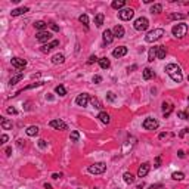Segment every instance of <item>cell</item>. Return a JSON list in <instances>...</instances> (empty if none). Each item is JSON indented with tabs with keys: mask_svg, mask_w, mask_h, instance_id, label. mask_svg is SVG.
I'll list each match as a JSON object with an SVG mask.
<instances>
[{
	"mask_svg": "<svg viewBox=\"0 0 189 189\" xmlns=\"http://www.w3.org/2000/svg\"><path fill=\"white\" fill-rule=\"evenodd\" d=\"M177 117L182 118V120H186V115H185V111H179L177 112Z\"/></svg>",
	"mask_w": 189,
	"mask_h": 189,
	"instance_id": "ee69618b",
	"label": "cell"
},
{
	"mask_svg": "<svg viewBox=\"0 0 189 189\" xmlns=\"http://www.w3.org/2000/svg\"><path fill=\"white\" fill-rule=\"evenodd\" d=\"M90 103H92V105H93V108H96V109H102V108H103L102 102H101L98 98H90Z\"/></svg>",
	"mask_w": 189,
	"mask_h": 189,
	"instance_id": "f1b7e54d",
	"label": "cell"
},
{
	"mask_svg": "<svg viewBox=\"0 0 189 189\" xmlns=\"http://www.w3.org/2000/svg\"><path fill=\"white\" fill-rule=\"evenodd\" d=\"M167 55V49L164 46H157V59H164Z\"/></svg>",
	"mask_w": 189,
	"mask_h": 189,
	"instance_id": "ffe728a7",
	"label": "cell"
},
{
	"mask_svg": "<svg viewBox=\"0 0 189 189\" xmlns=\"http://www.w3.org/2000/svg\"><path fill=\"white\" fill-rule=\"evenodd\" d=\"M173 103L170 102H163V114H164V117H169L170 114H172V111H173Z\"/></svg>",
	"mask_w": 189,
	"mask_h": 189,
	"instance_id": "ac0fdd59",
	"label": "cell"
},
{
	"mask_svg": "<svg viewBox=\"0 0 189 189\" xmlns=\"http://www.w3.org/2000/svg\"><path fill=\"white\" fill-rule=\"evenodd\" d=\"M177 155H179V158H185V152H183L182 149H180V151L177 152Z\"/></svg>",
	"mask_w": 189,
	"mask_h": 189,
	"instance_id": "816d5d0a",
	"label": "cell"
},
{
	"mask_svg": "<svg viewBox=\"0 0 189 189\" xmlns=\"http://www.w3.org/2000/svg\"><path fill=\"white\" fill-rule=\"evenodd\" d=\"M106 170V164L105 163H95L92 166L87 167V172L92 173V174H102Z\"/></svg>",
	"mask_w": 189,
	"mask_h": 189,
	"instance_id": "277c9868",
	"label": "cell"
},
{
	"mask_svg": "<svg viewBox=\"0 0 189 189\" xmlns=\"http://www.w3.org/2000/svg\"><path fill=\"white\" fill-rule=\"evenodd\" d=\"M155 59H157V47H151L149 52H148V61L154 62Z\"/></svg>",
	"mask_w": 189,
	"mask_h": 189,
	"instance_id": "83f0119b",
	"label": "cell"
},
{
	"mask_svg": "<svg viewBox=\"0 0 189 189\" xmlns=\"http://www.w3.org/2000/svg\"><path fill=\"white\" fill-rule=\"evenodd\" d=\"M185 135H189V129H183V130L180 132V138H182V136H185Z\"/></svg>",
	"mask_w": 189,
	"mask_h": 189,
	"instance_id": "bcb514c9",
	"label": "cell"
},
{
	"mask_svg": "<svg viewBox=\"0 0 189 189\" xmlns=\"http://www.w3.org/2000/svg\"><path fill=\"white\" fill-rule=\"evenodd\" d=\"M90 101V98H89V95L87 93H81V95H78L77 98H75V103L78 105V106H86L87 103Z\"/></svg>",
	"mask_w": 189,
	"mask_h": 189,
	"instance_id": "7c38bea8",
	"label": "cell"
},
{
	"mask_svg": "<svg viewBox=\"0 0 189 189\" xmlns=\"http://www.w3.org/2000/svg\"><path fill=\"white\" fill-rule=\"evenodd\" d=\"M123 179H124V182H126L127 185H132V183L135 182V176H133L132 173H129V172L123 174Z\"/></svg>",
	"mask_w": 189,
	"mask_h": 189,
	"instance_id": "cb8c5ba5",
	"label": "cell"
},
{
	"mask_svg": "<svg viewBox=\"0 0 189 189\" xmlns=\"http://www.w3.org/2000/svg\"><path fill=\"white\" fill-rule=\"evenodd\" d=\"M34 27L37 28V30H40V31H44V28L47 27V24H46L44 21H35Z\"/></svg>",
	"mask_w": 189,
	"mask_h": 189,
	"instance_id": "4dcf8cb0",
	"label": "cell"
},
{
	"mask_svg": "<svg viewBox=\"0 0 189 189\" xmlns=\"http://www.w3.org/2000/svg\"><path fill=\"white\" fill-rule=\"evenodd\" d=\"M143 129L145 130H157L158 129V126H160V123L155 120V118H146V120L143 121Z\"/></svg>",
	"mask_w": 189,
	"mask_h": 189,
	"instance_id": "ba28073f",
	"label": "cell"
},
{
	"mask_svg": "<svg viewBox=\"0 0 189 189\" xmlns=\"http://www.w3.org/2000/svg\"><path fill=\"white\" fill-rule=\"evenodd\" d=\"M22 78H24V74H22V72H18L17 75H14V77L9 80V84H11V86H14V84H17L18 81H21Z\"/></svg>",
	"mask_w": 189,
	"mask_h": 189,
	"instance_id": "d4e9b609",
	"label": "cell"
},
{
	"mask_svg": "<svg viewBox=\"0 0 189 189\" xmlns=\"http://www.w3.org/2000/svg\"><path fill=\"white\" fill-rule=\"evenodd\" d=\"M166 136H167V133H160V136H158V138H160V139H164Z\"/></svg>",
	"mask_w": 189,
	"mask_h": 189,
	"instance_id": "9f6ffc18",
	"label": "cell"
},
{
	"mask_svg": "<svg viewBox=\"0 0 189 189\" xmlns=\"http://www.w3.org/2000/svg\"><path fill=\"white\" fill-rule=\"evenodd\" d=\"M24 145H25V143H24V140H18V146H19V148H22Z\"/></svg>",
	"mask_w": 189,
	"mask_h": 189,
	"instance_id": "11a10c76",
	"label": "cell"
},
{
	"mask_svg": "<svg viewBox=\"0 0 189 189\" xmlns=\"http://www.w3.org/2000/svg\"><path fill=\"white\" fill-rule=\"evenodd\" d=\"M132 69H136V65H132V67H129V71H132Z\"/></svg>",
	"mask_w": 189,
	"mask_h": 189,
	"instance_id": "91938a15",
	"label": "cell"
},
{
	"mask_svg": "<svg viewBox=\"0 0 189 189\" xmlns=\"http://www.w3.org/2000/svg\"><path fill=\"white\" fill-rule=\"evenodd\" d=\"M148 27H149V21L145 17H140L135 21V30H138V31H145Z\"/></svg>",
	"mask_w": 189,
	"mask_h": 189,
	"instance_id": "8992f818",
	"label": "cell"
},
{
	"mask_svg": "<svg viewBox=\"0 0 189 189\" xmlns=\"http://www.w3.org/2000/svg\"><path fill=\"white\" fill-rule=\"evenodd\" d=\"M149 169H151V166L148 164V163H143L140 167H139V170H138V176L139 177H145L148 173H149Z\"/></svg>",
	"mask_w": 189,
	"mask_h": 189,
	"instance_id": "5bb4252c",
	"label": "cell"
},
{
	"mask_svg": "<svg viewBox=\"0 0 189 189\" xmlns=\"http://www.w3.org/2000/svg\"><path fill=\"white\" fill-rule=\"evenodd\" d=\"M96 61H99V59H98V58H96L95 55H92V56L89 58V61H87V64H89V65H92V64H95Z\"/></svg>",
	"mask_w": 189,
	"mask_h": 189,
	"instance_id": "ab89813d",
	"label": "cell"
},
{
	"mask_svg": "<svg viewBox=\"0 0 189 189\" xmlns=\"http://www.w3.org/2000/svg\"><path fill=\"white\" fill-rule=\"evenodd\" d=\"M133 15H135V11L132 8H124V9L118 11V18L121 21H130Z\"/></svg>",
	"mask_w": 189,
	"mask_h": 189,
	"instance_id": "5b68a950",
	"label": "cell"
},
{
	"mask_svg": "<svg viewBox=\"0 0 189 189\" xmlns=\"http://www.w3.org/2000/svg\"><path fill=\"white\" fill-rule=\"evenodd\" d=\"M43 84V81H37V83H34V84H31V86H27L24 90H28V89H33V87H37V86H41Z\"/></svg>",
	"mask_w": 189,
	"mask_h": 189,
	"instance_id": "b9f144b4",
	"label": "cell"
},
{
	"mask_svg": "<svg viewBox=\"0 0 189 189\" xmlns=\"http://www.w3.org/2000/svg\"><path fill=\"white\" fill-rule=\"evenodd\" d=\"M188 81H189V75H188Z\"/></svg>",
	"mask_w": 189,
	"mask_h": 189,
	"instance_id": "94428289",
	"label": "cell"
},
{
	"mask_svg": "<svg viewBox=\"0 0 189 189\" xmlns=\"http://www.w3.org/2000/svg\"><path fill=\"white\" fill-rule=\"evenodd\" d=\"M163 35H164V30L163 28H155V30L149 31L148 34L145 35V41L146 43H154L157 40H160Z\"/></svg>",
	"mask_w": 189,
	"mask_h": 189,
	"instance_id": "3957f363",
	"label": "cell"
},
{
	"mask_svg": "<svg viewBox=\"0 0 189 189\" xmlns=\"http://www.w3.org/2000/svg\"><path fill=\"white\" fill-rule=\"evenodd\" d=\"M55 92H56L59 96H65V95H67V89L62 86V84H59V86L55 87Z\"/></svg>",
	"mask_w": 189,
	"mask_h": 189,
	"instance_id": "1f68e13d",
	"label": "cell"
},
{
	"mask_svg": "<svg viewBox=\"0 0 189 189\" xmlns=\"http://www.w3.org/2000/svg\"><path fill=\"white\" fill-rule=\"evenodd\" d=\"M35 38H37V41H40V43L49 41V40H52V33H49V31H40V33H37Z\"/></svg>",
	"mask_w": 189,
	"mask_h": 189,
	"instance_id": "8fae6325",
	"label": "cell"
},
{
	"mask_svg": "<svg viewBox=\"0 0 189 189\" xmlns=\"http://www.w3.org/2000/svg\"><path fill=\"white\" fill-rule=\"evenodd\" d=\"M30 9L25 6V8H18V9H14L12 12H11V17L15 18V17H19V15H24V14H27Z\"/></svg>",
	"mask_w": 189,
	"mask_h": 189,
	"instance_id": "d6986e66",
	"label": "cell"
},
{
	"mask_svg": "<svg viewBox=\"0 0 189 189\" xmlns=\"http://www.w3.org/2000/svg\"><path fill=\"white\" fill-rule=\"evenodd\" d=\"M93 83H95V84H101V83H102V77H101V75H95V77H93Z\"/></svg>",
	"mask_w": 189,
	"mask_h": 189,
	"instance_id": "60d3db41",
	"label": "cell"
},
{
	"mask_svg": "<svg viewBox=\"0 0 189 189\" xmlns=\"http://www.w3.org/2000/svg\"><path fill=\"white\" fill-rule=\"evenodd\" d=\"M149 189H161V186H160V185H151Z\"/></svg>",
	"mask_w": 189,
	"mask_h": 189,
	"instance_id": "f5cc1de1",
	"label": "cell"
},
{
	"mask_svg": "<svg viewBox=\"0 0 189 189\" xmlns=\"http://www.w3.org/2000/svg\"><path fill=\"white\" fill-rule=\"evenodd\" d=\"M112 34H114V37H117V38L124 37V34H126L124 27H123V25H115V27H114V30H112Z\"/></svg>",
	"mask_w": 189,
	"mask_h": 189,
	"instance_id": "2e32d148",
	"label": "cell"
},
{
	"mask_svg": "<svg viewBox=\"0 0 189 189\" xmlns=\"http://www.w3.org/2000/svg\"><path fill=\"white\" fill-rule=\"evenodd\" d=\"M160 164H161V157H157V158H155L154 167H155V169H158V167H160Z\"/></svg>",
	"mask_w": 189,
	"mask_h": 189,
	"instance_id": "7bdbcfd3",
	"label": "cell"
},
{
	"mask_svg": "<svg viewBox=\"0 0 189 189\" xmlns=\"http://www.w3.org/2000/svg\"><path fill=\"white\" fill-rule=\"evenodd\" d=\"M0 124H2V127H3V130H11L12 129V121L11 120H8V118H2L0 120Z\"/></svg>",
	"mask_w": 189,
	"mask_h": 189,
	"instance_id": "603a6c76",
	"label": "cell"
},
{
	"mask_svg": "<svg viewBox=\"0 0 189 189\" xmlns=\"http://www.w3.org/2000/svg\"><path fill=\"white\" fill-rule=\"evenodd\" d=\"M8 142V136L6 135H2V143H6Z\"/></svg>",
	"mask_w": 189,
	"mask_h": 189,
	"instance_id": "f907efd6",
	"label": "cell"
},
{
	"mask_svg": "<svg viewBox=\"0 0 189 189\" xmlns=\"http://www.w3.org/2000/svg\"><path fill=\"white\" fill-rule=\"evenodd\" d=\"M98 118H99V120L102 121L103 124H109V121H111V117H109V114H108V112H105V111H102V112H99Z\"/></svg>",
	"mask_w": 189,
	"mask_h": 189,
	"instance_id": "7402d4cb",
	"label": "cell"
},
{
	"mask_svg": "<svg viewBox=\"0 0 189 189\" xmlns=\"http://www.w3.org/2000/svg\"><path fill=\"white\" fill-rule=\"evenodd\" d=\"M11 152H12V148H6V155L11 157Z\"/></svg>",
	"mask_w": 189,
	"mask_h": 189,
	"instance_id": "db71d44e",
	"label": "cell"
},
{
	"mask_svg": "<svg viewBox=\"0 0 189 189\" xmlns=\"http://www.w3.org/2000/svg\"><path fill=\"white\" fill-rule=\"evenodd\" d=\"M185 15H182V14H170L169 15V19L172 21V19H183Z\"/></svg>",
	"mask_w": 189,
	"mask_h": 189,
	"instance_id": "74e56055",
	"label": "cell"
},
{
	"mask_svg": "<svg viewBox=\"0 0 189 189\" xmlns=\"http://www.w3.org/2000/svg\"><path fill=\"white\" fill-rule=\"evenodd\" d=\"M38 146H40V148H46V146H47L46 140H43V139H41V140H38Z\"/></svg>",
	"mask_w": 189,
	"mask_h": 189,
	"instance_id": "f6af8a7d",
	"label": "cell"
},
{
	"mask_svg": "<svg viewBox=\"0 0 189 189\" xmlns=\"http://www.w3.org/2000/svg\"><path fill=\"white\" fill-rule=\"evenodd\" d=\"M69 139H71V142H78V139H80V133H78L77 130L71 132V136H69Z\"/></svg>",
	"mask_w": 189,
	"mask_h": 189,
	"instance_id": "d590c367",
	"label": "cell"
},
{
	"mask_svg": "<svg viewBox=\"0 0 189 189\" xmlns=\"http://www.w3.org/2000/svg\"><path fill=\"white\" fill-rule=\"evenodd\" d=\"M102 38H103V43H105V44L112 43V40H114V34H112V31H111V30H105L103 34H102Z\"/></svg>",
	"mask_w": 189,
	"mask_h": 189,
	"instance_id": "9a60e30c",
	"label": "cell"
},
{
	"mask_svg": "<svg viewBox=\"0 0 189 189\" xmlns=\"http://www.w3.org/2000/svg\"><path fill=\"white\" fill-rule=\"evenodd\" d=\"M106 99H108L109 102H114V101H115V95H114L112 92H108V93H106Z\"/></svg>",
	"mask_w": 189,
	"mask_h": 189,
	"instance_id": "f35d334b",
	"label": "cell"
},
{
	"mask_svg": "<svg viewBox=\"0 0 189 189\" xmlns=\"http://www.w3.org/2000/svg\"><path fill=\"white\" fill-rule=\"evenodd\" d=\"M78 21H80V22H81V24H84V25H89V17H87L86 14H84V15H80V17H78Z\"/></svg>",
	"mask_w": 189,
	"mask_h": 189,
	"instance_id": "8d00e7d4",
	"label": "cell"
},
{
	"mask_svg": "<svg viewBox=\"0 0 189 189\" xmlns=\"http://www.w3.org/2000/svg\"><path fill=\"white\" fill-rule=\"evenodd\" d=\"M11 64H12V67L17 68L19 72L27 67V61L22 59V58H12V59H11Z\"/></svg>",
	"mask_w": 189,
	"mask_h": 189,
	"instance_id": "52a82bcc",
	"label": "cell"
},
{
	"mask_svg": "<svg viewBox=\"0 0 189 189\" xmlns=\"http://www.w3.org/2000/svg\"><path fill=\"white\" fill-rule=\"evenodd\" d=\"M8 114H17V109L15 108H8Z\"/></svg>",
	"mask_w": 189,
	"mask_h": 189,
	"instance_id": "c3c4849f",
	"label": "cell"
},
{
	"mask_svg": "<svg viewBox=\"0 0 189 189\" xmlns=\"http://www.w3.org/2000/svg\"><path fill=\"white\" fill-rule=\"evenodd\" d=\"M111 6H112L114 9H124L126 2H124V0H114V2L111 3Z\"/></svg>",
	"mask_w": 189,
	"mask_h": 189,
	"instance_id": "4316f807",
	"label": "cell"
},
{
	"mask_svg": "<svg viewBox=\"0 0 189 189\" xmlns=\"http://www.w3.org/2000/svg\"><path fill=\"white\" fill-rule=\"evenodd\" d=\"M58 46H59V40H52L50 43L43 44V46L40 47V50L43 52V53H49L52 49H55V47H58Z\"/></svg>",
	"mask_w": 189,
	"mask_h": 189,
	"instance_id": "30bf717a",
	"label": "cell"
},
{
	"mask_svg": "<svg viewBox=\"0 0 189 189\" xmlns=\"http://www.w3.org/2000/svg\"><path fill=\"white\" fill-rule=\"evenodd\" d=\"M49 126L53 127V129H56V130H67L68 129V126L64 123L62 120H59V118H55V120H52L49 123Z\"/></svg>",
	"mask_w": 189,
	"mask_h": 189,
	"instance_id": "9c48e42d",
	"label": "cell"
},
{
	"mask_svg": "<svg viewBox=\"0 0 189 189\" xmlns=\"http://www.w3.org/2000/svg\"><path fill=\"white\" fill-rule=\"evenodd\" d=\"M99 65H101V68L102 69H108L111 67V62H109V59L106 58V56H103V58H99Z\"/></svg>",
	"mask_w": 189,
	"mask_h": 189,
	"instance_id": "44dd1931",
	"label": "cell"
},
{
	"mask_svg": "<svg viewBox=\"0 0 189 189\" xmlns=\"http://www.w3.org/2000/svg\"><path fill=\"white\" fill-rule=\"evenodd\" d=\"M95 24H96V27H102L103 25V15L102 14H98V15L95 17Z\"/></svg>",
	"mask_w": 189,
	"mask_h": 189,
	"instance_id": "836d02e7",
	"label": "cell"
},
{
	"mask_svg": "<svg viewBox=\"0 0 189 189\" xmlns=\"http://www.w3.org/2000/svg\"><path fill=\"white\" fill-rule=\"evenodd\" d=\"M59 177H62L61 173H59V174H58V173H53V174H52V179H59Z\"/></svg>",
	"mask_w": 189,
	"mask_h": 189,
	"instance_id": "681fc988",
	"label": "cell"
},
{
	"mask_svg": "<svg viewBox=\"0 0 189 189\" xmlns=\"http://www.w3.org/2000/svg\"><path fill=\"white\" fill-rule=\"evenodd\" d=\"M64 62H65V56H64L62 53L53 55V58H52V64H53V65H59V64H64Z\"/></svg>",
	"mask_w": 189,
	"mask_h": 189,
	"instance_id": "e0dca14e",
	"label": "cell"
},
{
	"mask_svg": "<svg viewBox=\"0 0 189 189\" xmlns=\"http://www.w3.org/2000/svg\"><path fill=\"white\" fill-rule=\"evenodd\" d=\"M183 177H185V174H183L182 172H174L172 174L173 180H183Z\"/></svg>",
	"mask_w": 189,
	"mask_h": 189,
	"instance_id": "e575fe53",
	"label": "cell"
},
{
	"mask_svg": "<svg viewBox=\"0 0 189 189\" xmlns=\"http://www.w3.org/2000/svg\"><path fill=\"white\" fill-rule=\"evenodd\" d=\"M151 12H152V14H161V12H163V6H161L160 3H155V5H152V8H151Z\"/></svg>",
	"mask_w": 189,
	"mask_h": 189,
	"instance_id": "d6a6232c",
	"label": "cell"
},
{
	"mask_svg": "<svg viewBox=\"0 0 189 189\" xmlns=\"http://www.w3.org/2000/svg\"><path fill=\"white\" fill-rule=\"evenodd\" d=\"M166 72L170 75V78H172L174 83H180V81L183 80L182 69H180V67H177L176 64H169V65H166Z\"/></svg>",
	"mask_w": 189,
	"mask_h": 189,
	"instance_id": "6da1fadb",
	"label": "cell"
},
{
	"mask_svg": "<svg viewBox=\"0 0 189 189\" xmlns=\"http://www.w3.org/2000/svg\"><path fill=\"white\" fill-rule=\"evenodd\" d=\"M185 115H186V120H189V108L185 111Z\"/></svg>",
	"mask_w": 189,
	"mask_h": 189,
	"instance_id": "680465c9",
	"label": "cell"
},
{
	"mask_svg": "<svg viewBox=\"0 0 189 189\" xmlns=\"http://www.w3.org/2000/svg\"><path fill=\"white\" fill-rule=\"evenodd\" d=\"M44 188H46V189H52V185H50V183H44Z\"/></svg>",
	"mask_w": 189,
	"mask_h": 189,
	"instance_id": "6f0895ef",
	"label": "cell"
},
{
	"mask_svg": "<svg viewBox=\"0 0 189 189\" xmlns=\"http://www.w3.org/2000/svg\"><path fill=\"white\" fill-rule=\"evenodd\" d=\"M127 47L126 46H118V47H115L114 50H112V56L114 58H121V56H124V55H127Z\"/></svg>",
	"mask_w": 189,
	"mask_h": 189,
	"instance_id": "4fadbf2b",
	"label": "cell"
},
{
	"mask_svg": "<svg viewBox=\"0 0 189 189\" xmlns=\"http://www.w3.org/2000/svg\"><path fill=\"white\" fill-rule=\"evenodd\" d=\"M50 27H52V30H53V31H59V27H58L56 24H53V22H52Z\"/></svg>",
	"mask_w": 189,
	"mask_h": 189,
	"instance_id": "7dc6e473",
	"label": "cell"
},
{
	"mask_svg": "<svg viewBox=\"0 0 189 189\" xmlns=\"http://www.w3.org/2000/svg\"><path fill=\"white\" fill-rule=\"evenodd\" d=\"M188 24H183V22H180V24H176L174 27L172 28V34L174 37H177V38H183L186 33H188Z\"/></svg>",
	"mask_w": 189,
	"mask_h": 189,
	"instance_id": "7a4b0ae2",
	"label": "cell"
},
{
	"mask_svg": "<svg viewBox=\"0 0 189 189\" xmlns=\"http://www.w3.org/2000/svg\"><path fill=\"white\" fill-rule=\"evenodd\" d=\"M38 130H40V129H38L37 126H30V127H27L25 132H27L28 136H35V135H38Z\"/></svg>",
	"mask_w": 189,
	"mask_h": 189,
	"instance_id": "484cf974",
	"label": "cell"
},
{
	"mask_svg": "<svg viewBox=\"0 0 189 189\" xmlns=\"http://www.w3.org/2000/svg\"><path fill=\"white\" fill-rule=\"evenodd\" d=\"M152 77H154V71H152V69L151 68L143 69V78H145V80H151Z\"/></svg>",
	"mask_w": 189,
	"mask_h": 189,
	"instance_id": "f546056e",
	"label": "cell"
}]
</instances>
